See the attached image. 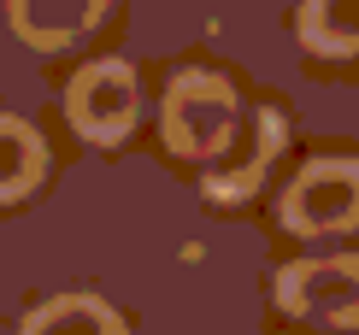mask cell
Here are the masks:
<instances>
[{"label": "cell", "mask_w": 359, "mask_h": 335, "mask_svg": "<svg viewBox=\"0 0 359 335\" xmlns=\"http://www.w3.org/2000/svg\"><path fill=\"white\" fill-rule=\"evenodd\" d=\"M248 130H253V112H248L242 88L218 65H177L171 71L165 100H159V135H165L171 159L218 171L248 142Z\"/></svg>", "instance_id": "1"}, {"label": "cell", "mask_w": 359, "mask_h": 335, "mask_svg": "<svg viewBox=\"0 0 359 335\" xmlns=\"http://www.w3.org/2000/svg\"><path fill=\"white\" fill-rule=\"evenodd\" d=\"M277 230L324 241L359 230V153H312L277 194Z\"/></svg>", "instance_id": "2"}, {"label": "cell", "mask_w": 359, "mask_h": 335, "mask_svg": "<svg viewBox=\"0 0 359 335\" xmlns=\"http://www.w3.org/2000/svg\"><path fill=\"white\" fill-rule=\"evenodd\" d=\"M65 118L88 147H118L130 142V130L142 124V77L130 59H88L77 77L65 83Z\"/></svg>", "instance_id": "3"}, {"label": "cell", "mask_w": 359, "mask_h": 335, "mask_svg": "<svg viewBox=\"0 0 359 335\" xmlns=\"http://www.w3.org/2000/svg\"><path fill=\"white\" fill-rule=\"evenodd\" d=\"M271 300L301 324L318 329H359V253L330 259H294L277 271Z\"/></svg>", "instance_id": "4"}, {"label": "cell", "mask_w": 359, "mask_h": 335, "mask_svg": "<svg viewBox=\"0 0 359 335\" xmlns=\"http://www.w3.org/2000/svg\"><path fill=\"white\" fill-rule=\"evenodd\" d=\"M283 142H289V118H283L277 106H253V130H248V142L236 147V153L224 159L218 171L201 177V194H206V200H248V194L265 182V171L277 165Z\"/></svg>", "instance_id": "5"}, {"label": "cell", "mask_w": 359, "mask_h": 335, "mask_svg": "<svg viewBox=\"0 0 359 335\" xmlns=\"http://www.w3.org/2000/svg\"><path fill=\"white\" fill-rule=\"evenodd\" d=\"M112 12V0H6V24L24 48L65 53Z\"/></svg>", "instance_id": "6"}, {"label": "cell", "mask_w": 359, "mask_h": 335, "mask_svg": "<svg viewBox=\"0 0 359 335\" xmlns=\"http://www.w3.org/2000/svg\"><path fill=\"white\" fill-rule=\"evenodd\" d=\"M53 153L41 142V130L29 124L24 112H6L0 106V206H18L48 182Z\"/></svg>", "instance_id": "7"}, {"label": "cell", "mask_w": 359, "mask_h": 335, "mask_svg": "<svg viewBox=\"0 0 359 335\" xmlns=\"http://www.w3.org/2000/svg\"><path fill=\"white\" fill-rule=\"evenodd\" d=\"M18 335H130V324H124V312H118L112 300L71 288V294L36 300V306L24 312Z\"/></svg>", "instance_id": "8"}, {"label": "cell", "mask_w": 359, "mask_h": 335, "mask_svg": "<svg viewBox=\"0 0 359 335\" xmlns=\"http://www.w3.org/2000/svg\"><path fill=\"white\" fill-rule=\"evenodd\" d=\"M294 36L312 59H359V0H301Z\"/></svg>", "instance_id": "9"}]
</instances>
